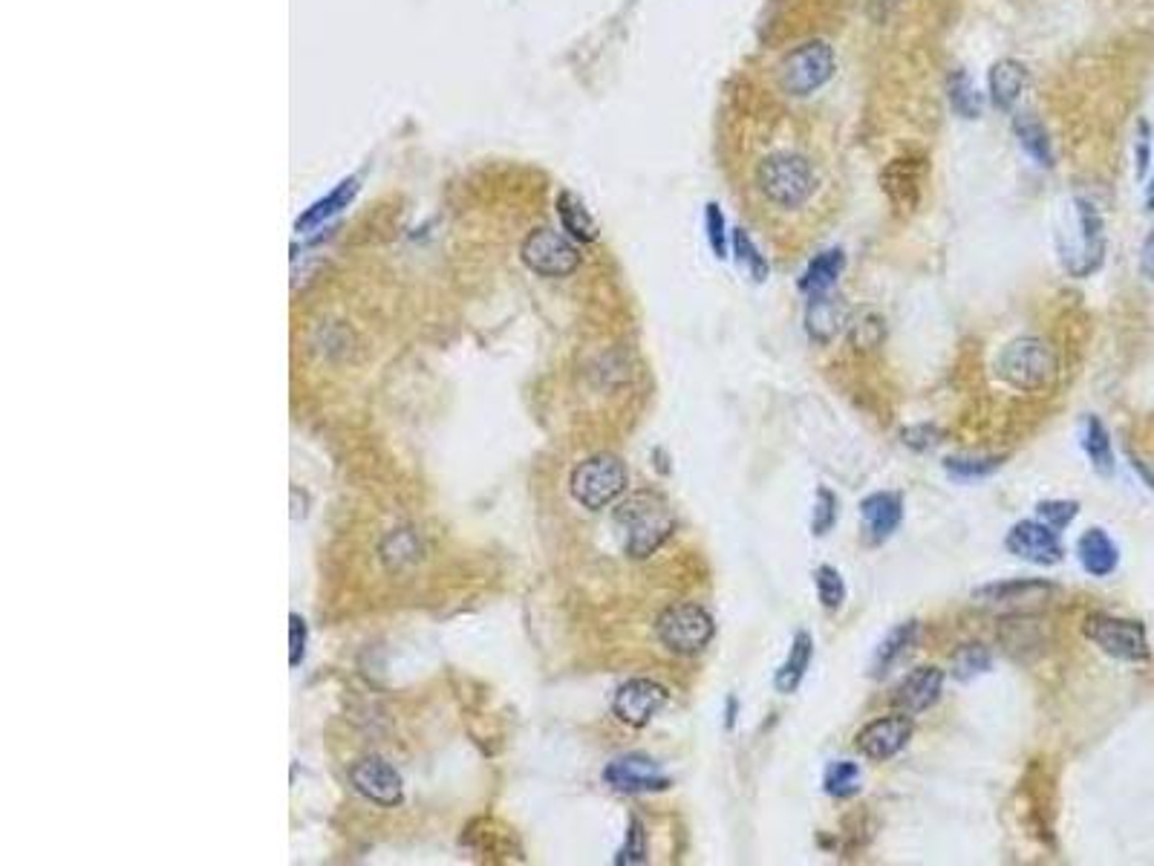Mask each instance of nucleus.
Segmentation results:
<instances>
[{"mask_svg":"<svg viewBox=\"0 0 1154 866\" xmlns=\"http://www.w3.org/2000/svg\"><path fill=\"white\" fill-rule=\"evenodd\" d=\"M837 518H840V500H837L829 489H817L815 514H811V532H815L817 538L829 534L831 525L837 523Z\"/></svg>","mask_w":1154,"mask_h":866,"instance_id":"f704fd0d","label":"nucleus"},{"mask_svg":"<svg viewBox=\"0 0 1154 866\" xmlns=\"http://www.w3.org/2000/svg\"><path fill=\"white\" fill-rule=\"evenodd\" d=\"M837 72V58L829 41H806L797 50L788 52L777 65V85L779 90L793 96V99H808L817 90L829 85Z\"/></svg>","mask_w":1154,"mask_h":866,"instance_id":"39448f33","label":"nucleus"},{"mask_svg":"<svg viewBox=\"0 0 1154 866\" xmlns=\"http://www.w3.org/2000/svg\"><path fill=\"white\" fill-rule=\"evenodd\" d=\"M990 665H993V656L987 647L967 644V647H961L956 656H953V676H956L958 682H970V679H976V676L987 673Z\"/></svg>","mask_w":1154,"mask_h":866,"instance_id":"2f4dec72","label":"nucleus"},{"mask_svg":"<svg viewBox=\"0 0 1154 866\" xmlns=\"http://www.w3.org/2000/svg\"><path fill=\"white\" fill-rule=\"evenodd\" d=\"M627 483V465L615 454L589 456L572 471V498L589 512H601L621 498Z\"/></svg>","mask_w":1154,"mask_h":866,"instance_id":"423d86ee","label":"nucleus"},{"mask_svg":"<svg viewBox=\"0 0 1154 866\" xmlns=\"http://www.w3.org/2000/svg\"><path fill=\"white\" fill-rule=\"evenodd\" d=\"M1027 87V67L1016 58H999L987 72V92H990V105L1002 114H1010L1022 92Z\"/></svg>","mask_w":1154,"mask_h":866,"instance_id":"aec40b11","label":"nucleus"},{"mask_svg":"<svg viewBox=\"0 0 1154 866\" xmlns=\"http://www.w3.org/2000/svg\"><path fill=\"white\" fill-rule=\"evenodd\" d=\"M822 788H826V795L837 797V800L855 797L860 791V766L851 760L831 762L826 768V777H822Z\"/></svg>","mask_w":1154,"mask_h":866,"instance_id":"c85d7f7f","label":"nucleus"},{"mask_svg":"<svg viewBox=\"0 0 1154 866\" xmlns=\"http://www.w3.org/2000/svg\"><path fill=\"white\" fill-rule=\"evenodd\" d=\"M704 228H708V243L713 255L724 260L728 257V223H724L719 203H708V208H704Z\"/></svg>","mask_w":1154,"mask_h":866,"instance_id":"e433bc0d","label":"nucleus"},{"mask_svg":"<svg viewBox=\"0 0 1154 866\" xmlns=\"http://www.w3.org/2000/svg\"><path fill=\"white\" fill-rule=\"evenodd\" d=\"M353 786L362 791L367 800L378 803V806H398L404 797V783L402 775L396 768L389 766L382 757H367V760L355 762L353 771Z\"/></svg>","mask_w":1154,"mask_h":866,"instance_id":"dca6fc26","label":"nucleus"},{"mask_svg":"<svg viewBox=\"0 0 1154 866\" xmlns=\"http://www.w3.org/2000/svg\"><path fill=\"white\" fill-rule=\"evenodd\" d=\"M1146 211H1154V177L1152 183L1146 185Z\"/></svg>","mask_w":1154,"mask_h":866,"instance_id":"a18cd8bd","label":"nucleus"},{"mask_svg":"<svg viewBox=\"0 0 1154 866\" xmlns=\"http://www.w3.org/2000/svg\"><path fill=\"white\" fill-rule=\"evenodd\" d=\"M860 518H864L871 543H884L898 532L900 520H904V500L895 491H875L860 503Z\"/></svg>","mask_w":1154,"mask_h":866,"instance_id":"6ab92c4d","label":"nucleus"},{"mask_svg":"<svg viewBox=\"0 0 1154 866\" xmlns=\"http://www.w3.org/2000/svg\"><path fill=\"white\" fill-rule=\"evenodd\" d=\"M1071 228L1074 235L1059 237V257L1071 277H1088L1105 260V220L1091 199L1077 197L1071 203Z\"/></svg>","mask_w":1154,"mask_h":866,"instance_id":"20e7f679","label":"nucleus"},{"mask_svg":"<svg viewBox=\"0 0 1154 866\" xmlns=\"http://www.w3.org/2000/svg\"><path fill=\"white\" fill-rule=\"evenodd\" d=\"M1051 592L1054 587L1045 581H1005L982 587L973 592V598L978 604L996 607V610H1025V607H1039L1042 601H1048Z\"/></svg>","mask_w":1154,"mask_h":866,"instance_id":"a211bd4d","label":"nucleus"},{"mask_svg":"<svg viewBox=\"0 0 1154 866\" xmlns=\"http://www.w3.org/2000/svg\"><path fill=\"white\" fill-rule=\"evenodd\" d=\"M815 587L817 598H820V604L826 607V610H840V607L846 604L844 575H840L835 567H829V563H822V567L815 569Z\"/></svg>","mask_w":1154,"mask_h":866,"instance_id":"473e14b6","label":"nucleus"},{"mask_svg":"<svg viewBox=\"0 0 1154 866\" xmlns=\"http://www.w3.org/2000/svg\"><path fill=\"white\" fill-rule=\"evenodd\" d=\"M523 260L529 269L543 277H569L581 266V252L560 232L537 228L532 237H525Z\"/></svg>","mask_w":1154,"mask_h":866,"instance_id":"1a4fd4ad","label":"nucleus"},{"mask_svg":"<svg viewBox=\"0 0 1154 866\" xmlns=\"http://www.w3.org/2000/svg\"><path fill=\"white\" fill-rule=\"evenodd\" d=\"M647 860V831L644 824L632 817L630 829H627V840H623L621 853H618L615 864H644Z\"/></svg>","mask_w":1154,"mask_h":866,"instance_id":"4c0bfd02","label":"nucleus"},{"mask_svg":"<svg viewBox=\"0 0 1154 866\" xmlns=\"http://www.w3.org/2000/svg\"><path fill=\"white\" fill-rule=\"evenodd\" d=\"M1077 554L1083 569L1091 578H1108L1120 567V549L1105 529L1094 525L1077 540Z\"/></svg>","mask_w":1154,"mask_h":866,"instance_id":"412c9836","label":"nucleus"},{"mask_svg":"<svg viewBox=\"0 0 1154 866\" xmlns=\"http://www.w3.org/2000/svg\"><path fill=\"white\" fill-rule=\"evenodd\" d=\"M871 3H875V7H884V14H889L898 7V0H871Z\"/></svg>","mask_w":1154,"mask_h":866,"instance_id":"c03bdc74","label":"nucleus"},{"mask_svg":"<svg viewBox=\"0 0 1154 866\" xmlns=\"http://www.w3.org/2000/svg\"><path fill=\"white\" fill-rule=\"evenodd\" d=\"M558 214H560V223H563V228H566L574 240L592 243L598 237V226H595V220H592V214L586 211V206H583L581 199L574 197V194H569V191L560 194Z\"/></svg>","mask_w":1154,"mask_h":866,"instance_id":"bb28decb","label":"nucleus"},{"mask_svg":"<svg viewBox=\"0 0 1154 866\" xmlns=\"http://www.w3.org/2000/svg\"><path fill=\"white\" fill-rule=\"evenodd\" d=\"M615 523L623 532V549L630 558H650L675 532V514L655 491H635L615 509Z\"/></svg>","mask_w":1154,"mask_h":866,"instance_id":"f03ea898","label":"nucleus"},{"mask_svg":"<svg viewBox=\"0 0 1154 866\" xmlns=\"http://www.w3.org/2000/svg\"><path fill=\"white\" fill-rule=\"evenodd\" d=\"M915 734V725L909 714L898 710V714H889V717L871 719L869 725H864L855 737V748L864 754L866 760L886 762L898 757L904 748L909 746V739Z\"/></svg>","mask_w":1154,"mask_h":866,"instance_id":"9d476101","label":"nucleus"},{"mask_svg":"<svg viewBox=\"0 0 1154 866\" xmlns=\"http://www.w3.org/2000/svg\"><path fill=\"white\" fill-rule=\"evenodd\" d=\"M1143 266L1154 275V228L1148 232L1146 243H1143Z\"/></svg>","mask_w":1154,"mask_h":866,"instance_id":"79ce46f5","label":"nucleus"},{"mask_svg":"<svg viewBox=\"0 0 1154 866\" xmlns=\"http://www.w3.org/2000/svg\"><path fill=\"white\" fill-rule=\"evenodd\" d=\"M918 632H921L918 621H904V624L895 627V630L880 641L878 650H875V659H871V679H884L895 665H900V661L907 659L909 650H913L915 641H918Z\"/></svg>","mask_w":1154,"mask_h":866,"instance_id":"5701e85b","label":"nucleus"},{"mask_svg":"<svg viewBox=\"0 0 1154 866\" xmlns=\"http://www.w3.org/2000/svg\"><path fill=\"white\" fill-rule=\"evenodd\" d=\"M811 659H815V639H811V632L800 630L793 636L786 661L779 665L777 676H773V688H777V693H793V690L800 688L808 668H811Z\"/></svg>","mask_w":1154,"mask_h":866,"instance_id":"4be33fe9","label":"nucleus"},{"mask_svg":"<svg viewBox=\"0 0 1154 866\" xmlns=\"http://www.w3.org/2000/svg\"><path fill=\"white\" fill-rule=\"evenodd\" d=\"M949 476H956L961 483H970V480H982V476H990L993 471L1002 469V460H967V456H956V460L944 462Z\"/></svg>","mask_w":1154,"mask_h":866,"instance_id":"c9c22d12","label":"nucleus"},{"mask_svg":"<svg viewBox=\"0 0 1154 866\" xmlns=\"http://www.w3.org/2000/svg\"><path fill=\"white\" fill-rule=\"evenodd\" d=\"M737 710H739V702H737V696H730L728 699V719H724V725H728V731L737 725Z\"/></svg>","mask_w":1154,"mask_h":866,"instance_id":"37998d69","label":"nucleus"},{"mask_svg":"<svg viewBox=\"0 0 1154 866\" xmlns=\"http://www.w3.org/2000/svg\"><path fill=\"white\" fill-rule=\"evenodd\" d=\"M1083 447L1088 454L1091 465L1099 471L1103 476L1114 474V445H1112V433L1103 425V420L1097 416H1088L1083 427Z\"/></svg>","mask_w":1154,"mask_h":866,"instance_id":"a878e982","label":"nucleus"},{"mask_svg":"<svg viewBox=\"0 0 1154 866\" xmlns=\"http://www.w3.org/2000/svg\"><path fill=\"white\" fill-rule=\"evenodd\" d=\"M418 543L411 532H393L384 543V558H387L393 567H398L402 561H416Z\"/></svg>","mask_w":1154,"mask_h":866,"instance_id":"58836bf2","label":"nucleus"},{"mask_svg":"<svg viewBox=\"0 0 1154 866\" xmlns=\"http://www.w3.org/2000/svg\"><path fill=\"white\" fill-rule=\"evenodd\" d=\"M947 92H949V107H953L961 119H978V116H982V107H985V101H982V92L976 90V85H973V79L967 76V72L964 70L953 72V76H949Z\"/></svg>","mask_w":1154,"mask_h":866,"instance_id":"cd10ccee","label":"nucleus"},{"mask_svg":"<svg viewBox=\"0 0 1154 866\" xmlns=\"http://www.w3.org/2000/svg\"><path fill=\"white\" fill-rule=\"evenodd\" d=\"M753 188L777 211H802L822 188L820 165L800 145H773L753 163Z\"/></svg>","mask_w":1154,"mask_h":866,"instance_id":"f257e3e1","label":"nucleus"},{"mask_svg":"<svg viewBox=\"0 0 1154 866\" xmlns=\"http://www.w3.org/2000/svg\"><path fill=\"white\" fill-rule=\"evenodd\" d=\"M603 780L623 795H652V791H667L673 786V780L664 775V768L644 754H623V757L612 760L603 771Z\"/></svg>","mask_w":1154,"mask_h":866,"instance_id":"f8f14e48","label":"nucleus"},{"mask_svg":"<svg viewBox=\"0 0 1154 866\" xmlns=\"http://www.w3.org/2000/svg\"><path fill=\"white\" fill-rule=\"evenodd\" d=\"M849 338L855 350H875L886 338V321L875 309H864L857 318H849Z\"/></svg>","mask_w":1154,"mask_h":866,"instance_id":"c756f323","label":"nucleus"},{"mask_svg":"<svg viewBox=\"0 0 1154 866\" xmlns=\"http://www.w3.org/2000/svg\"><path fill=\"white\" fill-rule=\"evenodd\" d=\"M667 702H670V693L664 685L652 679H630L612 696V714L630 728H644Z\"/></svg>","mask_w":1154,"mask_h":866,"instance_id":"ddd939ff","label":"nucleus"},{"mask_svg":"<svg viewBox=\"0 0 1154 866\" xmlns=\"http://www.w3.org/2000/svg\"><path fill=\"white\" fill-rule=\"evenodd\" d=\"M927 159L898 157L880 171V188L898 211H915L921 206L924 183H927Z\"/></svg>","mask_w":1154,"mask_h":866,"instance_id":"4468645a","label":"nucleus"},{"mask_svg":"<svg viewBox=\"0 0 1154 866\" xmlns=\"http://www.w3.org/2000/svg\"><path fill=\"white\" fill-rule=\"evenodd\" d=\"M1077 514H1079L1077 500H1045V503L1036 505V518H1039L1042 523H1048L1051 529H1056V532L1068 529V525L1077 520Z\"/></svg>","mask_w":1154,"mask_h":866,"instance_id":"72a5a7b5","label":"nucleus"},{"mask_svg":"<svg viewBox=\"0 0 1154 866\" xmlns=\"http://www.w3.org/2000/svg\"><path fill=\"white\" fill-rule=\"evenodd\" d=\"M1148 163H1152V128L1141 121V136H1137V179L1146 177Z\"/></svg>","mask_w":1154,"mask_h":866,"instance_id":"a19ab883","label":"nucleus"},{"mask_svg":"<svg viewBox=\"0 0 1154 866\" xmlns=\"http://www.w3.org/2000/svg\"><path fill=\"white\" fill-rule=\"evenodd\" d=\"M849 327V306L835 292L811 295L806 306V333L811 342L831 344L837 335Z\"/></svg>","mask_w":1154,"mask_h":866,"instance_id":"f3484780","label":"nucleus"},{"mask_svg":"<svg viewBox=\"0 0 1154 866\" xmlns=\"http://www.w3.org/2000/svg\"><path fill=\"white\" fill-rule=\"evenodd\" d=\"M996 373L1007 387L1019 393H1045L1059 376V358L1054 347L1034 335L1016 338L996 358Z\"/></svg>","mask_w":1154,"mask_h":866,"instance_id":"7ed1b4c3","label":"nucleus"},{"mask_svg":"<svg viewBox=\"0 0 1154 866\" xmlns=\"http://www.w3.org/2000/svg\"><path fill=\"white\" fill-rule=\"evenodd\" d=\"M733 252L739 255V263L744 266V272H748L757 284H766L768 275H771V266H768L766 255L757 249L753 237L748 235L742 226L733 228Z\"/></svg>","mask_w":1154,"mask_h":866,"instance_id":"7c9ffc66","label":"nucleus"},{"mask_svg":"<svg viewBox=\"0 0 1154 866\" xmlns=\"http://www.w3.org/2000/svg\"><path fill=\"white\" fill-rule=\"evenodd\" d=\"M289 665L298 668L300 659H304V647H306V624L300 616L289 618Z\"/></svg>","mask_w":1154,"mask_h":866,"instance_id":"ea45409f","label":"nucleus"},{"mask_svg":"<svg viewBox=\"0 0 1154 866\" xmlns=\"http://www.w3.org/2000/svg\"><path fill=\"white\" fill-rule=\"evenodd\" d=\"M1083 632L1091 644H1097L1105 656H1112L1117 661L1143 665V661L1152 659L1146 627L1141 621H1134V618L1094 612V616L1085 618Z\"/></svg>","mask_w":1154,"mask_h":866,"instance_id":"0eeeda50","label":"nucleus"},{"mask_svg":"<svg viewBox=\"0 0 1154 866\" xmlns=\"http://www.w3.org/2000/svg\"><path fill=\"white\" fill-rule=\"evenodd\" d=\"M1005 547L1010 554L1027 563H1036V567H1056L1065 554L1059 532L1051 529L1048 523H1042L1039 518L1022 520V523L1013 525L1007 532Z\"/></svg>","mask_w":1154,"mask_h":866,"instance_id":"9b49d317","label":"nucleus"},{"mask_svg":"<svg viewBox=\"0 0 1154 866\" xmlns=\"http://www.w3.org/2000/svg\"><path fill=\"white\" fill-rule=\"evenodd\" d=\"M659 641L675 656H699L713 641L716 621L699 604H670L655 621Z\"/></svg>","mask_w":1154,"mask_h":866,"instance_id":"6e6552de","label":"nucleus"},{"mask_svg":"<svg viewBox=\"0 0 1154 866\" xmlns=\"http://www.w3.org/2000/svg\"><path fill=\"white\" fill-rule=\"evenodd\" d=\"M846 269V255L844 249H826L808 263L806 272L800 277V292L802 295H822V292H831L835 284L840 281Z\"/></svg>","mask_w":1154,"mask_h":866,"instance_id":"b1692460","label":"nucleus"},{"mask_svg":"<svg viewBox=\"0 0 1154 866\" xmlns=\"http://www.w3.org/2000/svg\"><path fill=\"white\" fill-rule=\"evenodd\" d=\"M944 670L935 668V665H924V668H915L913 673L904 676L900 685L895 688L892 705L909 717H918V714H927L929 708L938 705L944 693Z\"/></svg>","mask_w":1154,"mask_h":866,"instance_id":"2eb2a0df","label":"nucleus"},{"mask_svg":"<svg viewBox=\"0 0 1154 866\" xmlns=\"http://www.w3.org/2000/svg\"><path fill=\"white\" fill-rule=\"evenodd\" d=\"M1013 130H1016V139H1019L1022 150H1025L1027 157L1034 159L1036 165H1045V168L1054 165V145H1051V136L1034 114L1013 116Z\"/></svg>","mask_w":1154,"mask_h":866,"instance_id":"393cba45","label":"nucleus"}]
</instances>
